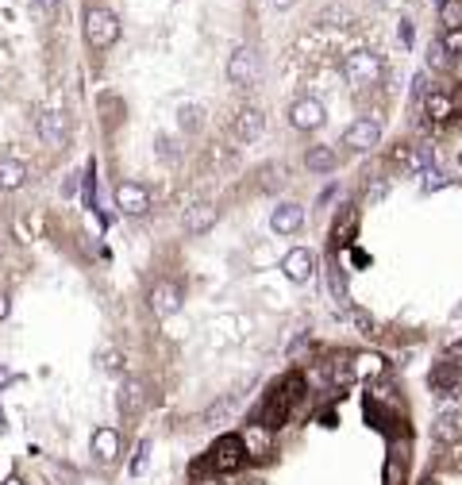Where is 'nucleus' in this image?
Masks as SVG:
<instances>
[{
  "label": "nucleus",
  "instance_id": "1",
  "mask_svg": "<svg viewBox=\"0 0 462 485\" xmlns=\"http://www.w3.org/2000/svg\"><path fill=\"white\" fill-rule=\"evenodd\" d=\"M85 39L97 46V51H108V46L120 39V24H116V16H112L105 4H89V8H85Z\"/></svg>",
  "mask_w": 462,
  "mask_h": 485
},
{
  "label": "nucleus",
  "instance_id": "2",
  "mask_svg": "<svg viewBox=\"0 0 462 485\" xmlns=\"http://www.w3.org/2000/svg\"><path fill=\"white\" fill-rule=\"evenodd\" d=\"M247 462V447H243V435H220L216 447L209 451V466L216 474H235Z\"/></svg>",
  "mask_w": 462,
  "mask_h": 485
},
{
  "label": "nucleus",
  "instance_id": "3",
  "mask_svg": "<svg viewBox=\"0 0 462 485\" xmlns=\"http://www.w3.org/2000/svg\"><path fill=\"white\" fill-rule=\"evenodd\" d=\"M289 408H293V401H289V397L281 393V385H273V389H270V397L262 401V408L254 412V424L266 427V432H278V427L289 420Z\"/></svg>",
  "mask_w": 462,
  "mask_h": 485
},
{
  "label": "nucleus",
  "instance_id": "4",
  "mask_svg": "<svg viewBox=\"0 0 462 485\" xmlns=\"http://www.w3.org/2000/svg\"><path fill=\"white\" fill-rule=\"evenodd\" d=\"M343 73H347V78H351L355 85H374V81L382 78V58H378V54H370V51L347 54Z\"/></svg>",
  "mask_w": 462,
  "mask_h": 485
},
{
  "label": "nucleus",
  "instance_id": "5",
  "mask_svg": "<svg viewBox=\"0 0 462 485\" xmlns=\"http://www.w3.org/2000/svg\"><path fill=\"white\" fill-rule=\"evenodd\" d=\"M378 139H382V123L370 120V116H358L351 127L343 131V147H351V150H374Z\"/></svg>",
  "mask_w": 462,
  "mask_h": 485
},
{
  "label": "nucleus",
  "instance_id": "6",
  "mask_svg": "<svg viewBox=\"0 0 462 485\" xmlns=\"http://www.w3.org/2000/svg\"><path fill=\"white\" fill-rule=\"evenodd\" d=\"M116 208H120V212H127V216H147V212H150V193H147V185H139V182H120V185H116Z\"/></svg>",
  "mask_w": 462,
  "mask_h": 485
},
{
  "label": "nucleus",
  "instance_id": "7",
  "mask_svg": "<svg viewBox=\"0 0 462 485\" xmlns=\"http://www.w3.org/2000/svg\"><path fill=\"white\" fill-rule=\"evenodd\" d=\"M228 78L235 85H254V78H258V58H254L251 46H235L231 58H228Z\"/></svg>",
  "mask_w": 462,
  "mask_h": 485
},
{
  "label": "nucleus",
  "instance_id": "8",
  "mask_svg": "<svg viewBox=\"0 0 462 485\" xmlns=\"http://www.w3.org/2000/svg\"><path fill=\"white\" fill-rule=\"evenodd\" d=\"M431 389H436L439 397H462V366L443 358V363L431 370Z\"/></svg>",
  "mask_w": 462,
  "mask_h": 485
},
{
  "label": "nucleus",
  "instance_id": "9",
  "mask_svg": "<svg viewBox=\"0 0 462 485\" xmlns=\"http://www.w3.org/2000/svg\"><path fill=\"white\" fill-rule=\"evenodd\" d=\"M289 123L300 131H316L320 123H324V104L313 100V97H300L293 100V108H289Z\"/></svg>",
  "mask_w": 462,
  "mask_h": 485
},
{
  "label": "nucleus",
  "instance_id": "10",
  "mask_svg": "<svg viewBox=\"0 0 462 485\" xmlns=\"http://www.w3.org/2000/svg\"><path fill=\"white\" fill-rule=\"evenodd\" d=\"M150 308H154V316H174V312L182 308V289H177V281H158L154 289H150Z\"/></svg>",
  "mask_w": 462,
  "mask_h": 485
},
{
  "label": "nucleus",
  "instance_id": "11",
  "mask_svg": "<svg viewBox=\"0 0 462 485\" xmlns=\"http://www.w3.org/2000/svg\"><path fill=\"white\" fill-rule=\"evenodd\" d=\"M281 270H285L289 281H308V278H313V251H305V246H293V251L281 259Z\"/></svg>",
  "mask_w": 462,
  "mask_h": 485
},
{
  "label": "nucleus",
  "instance_id": "12",
  "mask_svg": "<svg viewBox=\"0 0 462 485\" xmlns=\"http://www.w3.org/2000/svg\"><path fill=\"white\" fill-rule=\"evenodd\" d=\"M424 116L436 120V123L455 116V100H451V93L447 89H428V97H424Z\"/></svg>",
  "mask_w": 462,
  "mask_h": 485
},
{
  "label": "nucleus",
  "instance_id": "13",
  "mask_svg": "<svg viewBox=\"0 0 462 485\" xmlns=\"http://www.w3.org/2000/svg\"><path fill=\"white\" fill-rule=\"evenodd\" d=\"M273 231L278 235H293L300 231V224H305V208L300 204H281V208H273Z\"/></svg>",
  "mask_w": 462,
  "mask_h": 485
},
{
  "label": "nucleus",
  "instance_id": "14",
  "mask_svg": "<svg viewBox=\"0 0 462 485\" xmlns=\"http://www.w3.org/2000/svg\"><path fill=\"white\" fill-rule=\"evenodd\" d=\"M93 454H97L100 462H112L120 454V432L116 427H97L93 432Z\"/></svg>",
  "mask_w": 462,
  "mask_h": 485
},
{
  "label": "nucleus",
  "instance_id": "15",
  "mask_svg": "<svg viewBox=\"0 0 462 485\" xmlns=\"http://www.w3.org/2000/svg\"><path fill=\"white\" fill-rule=\"evenodd\" d=\"M393 158H397L401 166L416 170V174H428V170H431V147H397V150H393Z\"/></svg>",
  "mask_w": 462,
  "mask_h": 485
},
{
  "label": "nucleus",
  "instance_id": "16",
  "mask_svg": "<svg viewBox=\"0 0 462 485\" xmlns=\"http://www.w3.org/2000/svg\"><path fill=\"white\" fill-rule=\"evenodd\" d=\"M235 135H239L243 142L258 139L262 135V112L258 108H243L239 116H235Z\"/></svg>",
  "mask_w": 462,
  "mask_h": 485
},
{
  "label": "nucleus",
  "instance_id": "17",
  "mask_svg": "<svg viewBox=\"0 0 462 485\" xmlns=\"http://www.w3.org/2000/svg\"><path fill=\"white\" fill-rule=\"evenodd\" d=\"M305 166L313 170V174H332V170L339 166V158H335L332 147H313V150L305 155Z\"/></svg>",
  "mask_w": 462,
  "mask_h": 485
},
{
  "label": "nucleus",
  "instance_id": "18",
  "mask_svg": "<svg viewBox=\"0 0 462 485\" xmlns=\"http://www.w3.org/2000/svg\"><path fill=\"white\" fill-rule=\"evenodd\" d=\"M143 401H147L143 382H139V377H127V382H124V393H120V408H124L127 416H135L139 408H143Z\"/></svg>",
  "mask_w": 462,
  "mask_h": 485
},
{
  "label": "nucleus",
  "instance_id": "19",
  "mask_svg": "<svg viewBox=\"0 0 462 485\" xmlns=\"http://www.w3.org/2000/svg\"><path fill=\"white\" fill-rule=\"evenodd\" d=\"M212 224H216V208L212 204H196L193 212L185 216V231H189V235H204Z\"/></svg>",
  "mask_w": 462,
  "mask_h": 485
},
{
  "label": "nucleus",
  "instance_id": "20",
  "mask_svg": "<svg viewBox=\"0 0 462 485\" xmlns=\"http://www.w3.org/2000/svg\"><path fill=\"white\" fill-rule=\"evenodd\" d=\"M27 182V166L16 158H0V189H20Z\"/></svg>",
  "mask_w": 462,
  "mask_h": 485
},
{
  "label": "nucleus",
  "instance_id": "21",
  "mask_svg": "<svg viewBox=\"0 0 462 485\" xmlns=\"http://www.w3.org/2000/svg\"><path fill=\"white\" fill-rule=\"evenodd\" d=\"M39 131H43V139L51 142V147H62V135H65V123L58 112H46V116L39 120Z\"/></svg>",
  "mask_w": 462,
  "mask_h": 485
},
{
  "label": "nucleus",
  "instance_id": "22",
  "mask_svg": "<svg viewBox=\"0 0 462 485\" xmlns=\"http://www.w3.org/2000/svg\"><path fill=\"white\" fill-rule=\"evenodd\" d=\"M327 285H332V297H335L339 304L351 301V293H347V273H343V266H339L335 259L327 262Z\"/></svg>",
  "mask_w": 462,
  "mask_h": 485
},
{
  "label": "nucleus",
  "instance_id": "23",
  "mask_svg": "<svg viewBox=\"0 0 462 485\" xmlns=\"http://www.w3.org/2000/svg\"><path fill=\"white\" fill-rule=\"evenodd\" d=\"M439 20H443V31L462 27V0H443V4H439Z\"/></svg>",
  "mask_w": 462,
  "mask_h": 485
},
{
  "label": "nucleus",
  "instance_id": "24",
  "mask_svg": "<svg viewBox=\"0 0 462 485\" xmlns=\"http://www.w3.org/2000/svg\"><path fill=\"white\" fill-rule=\"evenodd\" d=\"M385 485H404V454L393 451L389 466H385Z\"/></svg>",
  "mask_w": 462,
  "mask_h": 485
},
{
  "label": "nucleus",
  "instance_id": "25",
  "mask_svg": "<svg viewBox=\"0 0 462 485\" xmlns=\"http://www.w3.org/2000/svg\"><path fill=\"white\" fill-rule=\"evenodd\" d=\"M451 62H455V58H451V54H447V46H443L439 39L428 46V66H431V70H447Z\"/></svg>",
  "mask_w": 462,
  "mask_h": 485
},
{
  "label": "nucleus",
  "instance_id": "26",
  "mask_svg": "<svg viewBox=\"0 0 462 485\" xmlns=\"http://www.w3.org/2000/svg\"><path fill=\"white\" fill-rule=\"evenodd\" d=\"M455 435H458V420H455V416H439V420H436V439L451 443Z\"/></svg>",
  "mask_w": 462,
  "mask_h": 485
},
{
  "label": "nucleus",
  "instance_id": "27",
  "mask_svg": "<svg viewBox=\"0 0 462 485\" xmlns=\"http://www.w3.org/2000/svg\"><path fill=\"white\" fill-rule=\"evenodd\" d=\"M355 227H358V224H355V212H347L343 220L335 224V243L347 246V243H351V235H355Z\"/></svg>",
  "mask_w": 462,
  "mask_h": 485
},
{
  "label": "nucleus",
  "instance_id": "28",
  "mask_svg": "<svg viewBox=\"0 0 462 485\" xmlns=\"http://www.w3.org/2000/svg\"><path fill=\"white\" fill-rule=\"evenodd\" d=\"M147 454H150V439H143V443L135 447V454H131V466H127V470L135 474V478H139V474L147 470Z\"/></svg>",
  "mask_w": 462,
  "mask_h": 485
},
{
  "label": "nucleus",
  "instance_id": "29",
  "mask_svg": "<svg viewBox=\"0 0 462 485\" xmlns=\"http://www.w3.org/2000/svg\"><path fill=\"white\" fill-rule=\"evenodd\" d=\"M231 412H235V401H220V405H212L209 412H204V420H209V424H220V420H228Z\"/></svg>",
  "mask_w": 462,
  "mask_h": 485
},
{
  "label": "nucleus",
  "instance_id": "30",
  "mask_svg": "<svg viewBox=\"0 0 462 485\" xmlns=\"http://www.w3.org/2000/svg\"><path fill=\"white\" fill-rule=\"evenodd\" d=\"M439 43L447 46L451 58H458V54H462V27H455V31H443V39H439Z\"/></svg>",
  "mask_w": 462,
  "mask_h": 485
},
{
  "label": "nucleus",
  "instance_id": "31",
  "mask_svg": "<svg viewBox=\"0 0 462 485\" xmlns=\"http://www.w3.org/2000/svg\"><path fill=\"white\" fill-rule=\"evenodd\" d=\"M100 370H108V374H116L120 370V350H100Z\"/></svg>",
  "mask_w": 462,
  "mask_h": 485
},
{
  "label": "nucleus",
  "instance_id": "32",
  "mask_svg": "<svg viewBox=\"0 0 462 485\" xmlns=\"http://www.w3.org/2000/svg\"><path fill=\"white\" fill-rule=\"evenodd\" d=\"M182 127H189V131L201 127V108H193V104H189V108H182Z\"/></svg>",
  "mask_w": 462,
  "mask_h": 485
},
{
  "label": "nucleus",
  "instance_id": "33",
  "mask_svg": "<svg viewBox=\"0 0 462 485\" xmlns=\"http://www.w3.org/2000/svg\"><path fill=\"white\" fill-rule=\"evenodd\" d=\"M35 4H39L43 20H54V12H58V0H35Z\"/></svg>",
  "mask_w": 462,
  "mask_h": 485
},
{
  "label": "nucleus",
  "instance_id": "34",
  "mask_svg": "<svg viewBox=\"0 0 462 485\" xmlns=\"http://www.w3.org/2000/svg\"><path fill=\"white\" fill-rule=\"evenodd\" d=\"M424 177H428V182H424V189H428V193H431V189H439V185H443V174H439V170H428Z\"/></svg>",
  "mask_w": 462,
  "mask_h": 485
},
{
  "label": "nucleus",
  "instance_id": "35",
  "mask_svg": "<svg viewBox=\"0 0 462 485\" xmlns=\"http://www.w3.org/2000/svg\"><path fill=\"white\" fill-rule=\"evenodd\" d=\"M8 382H16V374L8 366H0V385H8Z\"/></svg>",
  "mask_w": 462,
  "mask_h": 485
},
{
  "label": "nucleus",
  "instance_id": "36",
  "mask_svg": "<svg viewBox=\"0 0 462 485\" xmlns=\"http://www.w3.org/2000/svg\"><path fill=\"white\" fill-rule=\"evenodd\" d=\"M8 316V293H0V320Z\"/></svg>",
  "mask_w": 462,
  "mask_h": 485
},
{
  "label": "nucleus",
  "instance_id": "37",
  "mask_svg": "<svg viewBox=\"0 0 462 485\" xmlns=\"http://www.w3.org/2000/svg\"><path fill=\"white\" fill-rule=\"evenodd\" d=\"M4 485H23V481H20V478H8V481H4Z\"/></svg>",
  "mask_w": 462,
  "mask_h": 485
},
{
  "label": "nucleus",
  "instance_id": "38",
  "mask_svg": "<svg viewBox=\"0 0 462 485\" xmlns=\"http://www.w3.org/2000/svg\"><path fill=\"white\" fill-rule=\"evenodd\" d=\"M273 4H281V8H285V4H293V0H273Z\"/></svg>",
  "mask_w": 462,
  "mask_h": 485
},
{
  "label": "nucleus",
  "instance_id": "39",
  "mask_svg": "<svg viewBox=\"0 0 462 485\" xmlns=\"http://www.w3.org/2000/svg\"><path fill=\"white\" fill-rule=\"evenodd\" d=\"M196 485H220V481H216V478H212V481H196Z\"/></svg>",
  "mask_w": 462,
  "mask_h": 485
},
{
  "label": "nucleus",
  "instance_id": "40",
  "mask_svg": "<svg viewBox=\"0 0 462 485\" xmlns=\"http://www.w3.org/2000/svg\"><path fill=\"white\" fill-rule=\"evenodd\" d=\"M0 427H4V408H0Z\"/></svg>",
  "mask_w": 462,
  "mask_h": 485
},
{
  "label": "nucleus",
  "instance_id": "41",
  "mask_svg": "<svg viewBox=\"0 0 462 485\" xmlns=\"http://www.w3.org/2000/svg\"><path fill=\"white\" fill-rule=\"evenodd\" d=\"M424 485H436V478H428V481H424Z\"/></svg>",
  "mask_w": 462,
  "mask_h": 485
},
{
  "label": "nucleus",
  "instance_id": "42",
  "mask_svg": "<svg viewBox=\"0 0 462 485\" xmlns=\"http://www.w3.org/2000/svg\"><path fill=\"white\" fill-rule=\"evenodd\" d=\"M458 162H462V158H458Z\"/></svg>",
  "mask_w": 462,
  "mask_h": 485
}]
</instances>
